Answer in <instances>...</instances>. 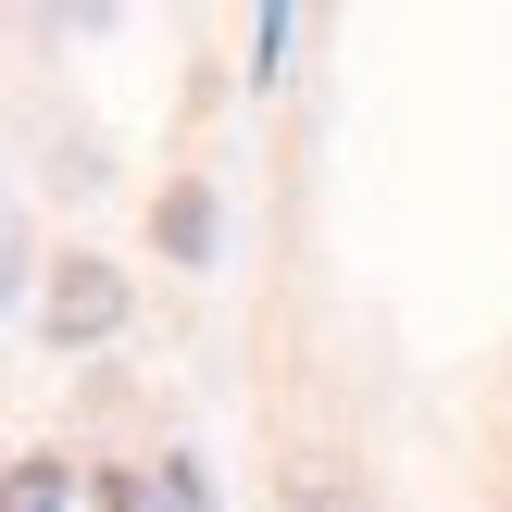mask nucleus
Segmentation results:
<instances>
[{
    "label": "nucleus",
    "mask_w": 512,
    "mask_h": 512,
    "mask_svg": "<svg viewBox=\"0 0 512 512\" xmlns=\"http://www.w3.org/2000/svg\"><path fill=\"white\" fill-rule=\"evenodd\" d=\"M38 325H50V350H88V338H113V325H125V275H113V263H88V250H63V275H50Z\"/></svg>",
    "instance_id": "f257e3e1"
},
{
    "label": "nucleus",
    "mask_w": 512,
    "mask_h": 512,
    "mask_svg": "<svg viewBox=\"0 0 512 512\" xmlns=\"http://www.w3.org/2000/svg\"><path fill=\"white\" fill-rule=\"evenodd\" d=\"M150 238H163V263H213V188L175 175V188L150 200Z\"/></svg>",
    "instance_id": "f03ea898"
},
{
    "label": "nucleus",
    "mask_w": 512,
    "mask_h": 512,
    "mask_svg": "<svg viewBox=\"0 0 512 512\" xmlns=\"http://www.w3.org/2000/svg\"><path fill=\"white\" fill-rule=\"evenodd\" d=\"M100 500H113V512H213L200 463H163V475H100Z\"/></svg>",
    "instance_id": "7ed1b4c3"
},
{
    "label": "nucleus",
    "mask_w": 512,
    "mask_h": 512,
    "mask_svg": "<svg viewBox=\"0 0 512 512\" xmlns=\"http://www.w3.org/2000/svg\"><path fill=\"white\" fill-rule=\"evenodd\" d=\"M13 512H63V463H50V450L13 463Z\"/></svg>",
    "instance_id": "20e7f679"
},
{
    "label": "nucleus",
    "mask_w": 512,
    "mask_h": 512,
    "mask_svg": "<svg viewBox=\"0 0 512 512\" xmlns=\"http://www.w3.org/2000/svg\"><path fill=\"white\" fill-rule=\"evenodd\" d=\"M288 512H350V488H338V475L313 463V475H300V488H288Z\"/></svg>",
    "instance_id": "39448f33"
}]
</instances>
